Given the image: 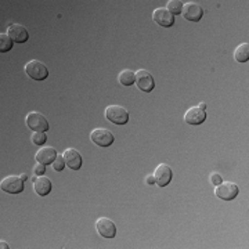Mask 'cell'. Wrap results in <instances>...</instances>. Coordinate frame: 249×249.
I'll list each match as a JSON object with an SVG mask.
<instances>
[{"instance_id":"6da1fadb","label":"cell","mask_w":249,"mask_h":249,"mask_svg":"<svg viewBox=\"0 0 249 249\" xmlns=\"http://www.w3.org/2000/svg\"><path fill=\"white\" fill-rule=\"evenodd\" d=\"M25 73L31 79L34 80H45L49 76V70L45 64L37 60H31L25 64Z\"/></svg>"},{"instance_id":"7a4b0ae2","label":"cell","mask_w":249,"mask_h":249,"mask_svg":"<svg viewBox=\"0 0 249 249\" xmlns=\"http://www.w3.org/2000/svg\"><path fill=\"white\" fill-rule=\"evenodd\" d=\"M106 118L114 124H124L129 121V111L121 106H108L106 108Z\"/></svg>"},{"instance_id":"3957f363","label":"cell","mask_w":249,"mask_h":249,"mask_svg":"<svg viewBox=\"0 0 249 249\" xmlns=\"http://www.w3.org/2000/svg\"><path fill=\"white\" fill-rule=\"evenodd\" d=\"M90 139H91V142H94L96 145H98V147H109L111 144H114L115 136L112 134L111 130H108V129L98 127V129L91 130Z\"/></svg>"},{"instance_id":"277c9868","label":"cell","mask_w":249,"mask_h":249,"mask_svg":"<svg viewBox=\"0 0 249 249\" xmlns=\"http://www.w3.org/2000/svg\"><path fill=\"white\" fill-rule=\"evenodd\" d=\"M238 193H240V188L232 181H222L219 186L216 187V191H214L216 196L223 199V201H232L235 196H238Z\"/></svg>"},{"instance_id":"5b68a950","label":"cell","mask_w":249,"mask_h":249,"mask_svg":"<svg viewBox=\"0 0 249 249\" xmlns=\"http://www.w3.org/2000/svg\"><path fill=\"white\" fill-rule=\"evenodd\" d=\"M0 188H1V191L9 193V194H19L24 191V180L19 176H14V175L7 176L1 180Z\"/></svg>"},{"instance_id":"8992f818","label":"cell","mask_w":249,"mask_h":249,"mask_svg":"<svg viewBox=\"0 0 249 249\" xmlns=\"http://www.w3.org/2000/svg\"><path fill=\"white\" fill-rule=\"evenodd\" d=\"M25 124H28L29 129H32L34 132H46L49 130L50 124L47 122L45 116L39 112H29L25 116Z\"/></svg>"},{"instance_id":"52a82bcc","label":"cell","mask_w":249,"mask_h":249,"mask_svg":"<svg viewBox=\"0 0 249 249\" xmlns=\"http://www.w3.org/2000/svg\"><path fill=\"white\" fill-rule=\"evenodd\" d=\"M136 85L142 91L150 93L155 88V80L147 70H139L136 72Z\"/></svg>"},{"instance_id":"ba28073f","label":"cell","mask_w":249,"mask_h":249,"mask_svg":"<svg viewBox=\"0 0 249 249\" xmlns=\"http://www.w3.org/2000/svg\"><path fill=\"white\" fill-rule=\"evenodd\" d=\"M96 229L98 234L104 238H114L116 235L115 223L108 217H100L96 222Z\"/></svg>"},{"instance_id":"9c48e42d","label":"cell","mask_w":249,"mask_h":249,"mask_svg":"<svg viewBox=\"0 0 249 249\" xmlns=\"http://www.w3.org/2000/svg\"><path fill=\"white\" fill-rule=\"evenodd\" d=\"M154 178H155V184H158L160 187L168 186L172 181V169L169 165H166V163L158 165L154 172Z\"/></svg>"},{"instance_id":"30bf717a","label":"cell","mask_w":249,"mask_h":249,"mask_svg":"<svg viewBox=\"0 0 249 249\" xmlns=\"http://www.w3.org/2000/svg\"><path fill=\"white\" fill-rule=\"evenodd\" d=\"M152 19L163 28H170L175 24V16H172L168 9L160 7V9L154 10L152 13Z\"/></svg>"},{"instance_id":"8fae6325","label":"cell","mask_w":249,"mask_h":249,"mask_svg":"<svg viewBox=\"0 0 249 249\" xmlns=\"http://www.w3.org/2000/svg\"><path fill=\"white\" fill-rule=\"evenodd\" d=\"M183 17L188 19V21H193V22H198L201 21V18L204 16V9L196 4V3H186L183 6V11H181Z\"/></svg>"},{"instance_id":"7c38bea8","label":"cell","mask_w":249,"mask_h":249,"mask_svg":"<svg viewBox=\"0 0 249 249\" xmlns=\"http://www.w3.org/2000/svg\"><path fill=\"white\" fill-rule=\"evenodd\" d=\"M64 160H65V165L72 170H79L82 166V155L79 151H76L75 148H67L64 154H62Z\"/></svg>"},{"instance_id":"4fadbf2b","label":"cell","mask_w":249,"mask_h":249,"mask_svg":"<svg viewBox=\"0 0 249 249\" xmlns=\"http://www.w3.org/2000/svg\"><path fill=\"white\" fill-rule=\"evenodd\" d=\"M7 35L13 39V42L16 43H25L29 39V34H28L27 28L19 24H11L7 29Z\"/></svg>"},{"instance_id":"5bb4252c","label":"cell","mask_w":249,"mask_h":249,"mask_svg":"<svg viewBox=\"0 0 249 249\" xmlns=\"http://www.w3.org/2000/svg\"><path fill=\"white\" fill-rule=\"evenodd\" d=\"M205 119H206V114L204 109H201L199 107L190 108L184 114V121L188 124H201Z\"/></svg>"},{"instance_id":"9a60e30c","label":"cell","mask_w":249,"mask_h":249,"mask_svg":"<svg viewBox=\"0 0 249 249\" xmlns=\"http://www.w3.org/2000/svg\"><path fill=\"white\" fill-rule=\"evenodd\" d=\"M34 191L40 196H49L50 191H52V181H50V178H45V176L36 178V180H34Z\"/></svg>"},{"instance_id":"2e32d148","label":"cell","mask_w":249,"mask_h":249,"mask_svg":"<svg viewBox=\"0 0 249 249\" xmlns=\"http://www.w3.org/2000/svg\"><path fill=\"white\" fill-rule=\"evenodd\" d=\"M55 158H57V151L53 147H42L36 152V160L45 165L53 163Z\"/></svg>"},{"instance_id":"e0dca14e","label":"cell","mask_w":249,"mask_h":249,"mask_svg":"<svg viewBox=\"0 0 249 249\" xmlns=\"http://www.w3.org/2000/svg\"><path fill=\"white\" fill-rule=\"evenodd\" d=\"M118 80L122 86H132L133 83H136V73L132 70H124L119 73Z\"/></svg>"},{"instance_id":"ac0fdd59","label":"cell","mask_w":249,"mask_h":249,"mask_svg":"<svg viewBox=\"0 0 249 249\" xmlns=\"http://www.w3.org/2000/svg\"><path fill=\"white\" fill-rule=\"evenodd\" d=\"M234 58L238 62H247L249 60V43L240 45L234 52Z\"/></svg>"},{"instance_id":"d6986e66","label":"cell","mask_w":249,"mask_h":249,"mask_svg":"<svg viewBox=\"0 0 249 249\" xmlns=\"http://www.w3.org/2000/svg\"><path fill=\"white\" fill-rule=\"evenodd\" d=\"M183 6L184 4L180 0H169L168 4H166V9H168V11L172 16H178V14H180L183 11Z\"/></svg>"},{"instance_id":"ffe728a7","label":"cell","mask_w":249,"mask_h":249,"mask_svg":"<svg viewBox=\"0 0 249 249\" xmlns=\"http://www.w3.org/2000/svg\"><path fill=\"white\" fill-rule=\"evenodd\" d=\"M13 49V39L7 34H1L0 35V52L6 53Z\"/></svg>"},{"instance_id":"44dd1931","label":"cell","mask_w":249,"mask_h":249,"mask_svg":"<svg viewBox=\"0 0 249 249\" xmlns=\"http://www.w3.org/2000/svg\"><path fill=\"white\" fill-rule=\"evenodd\" d=\"M46 139H47V136L45 132H34V134L31 136V140L35 145H43L46 142Z\"/></svg>"},{"instance_id":"7402d4cb","label":"cell","mask_w":249,"mask_h":249,"mask_svg":"<svg viewBox=\"0 0 249 249\" xmlns=\"http://www.w3.org/2000/svg\"><path fill=\"white\" fill-rule=\"evenodd\" d=\"M65 166H67V165H65V160H64V157H62V155H57V158H55L53 162L54 170H57V172H61V170L65 168Z\"/></svg>"},{"instance_id":"603a6c76","label":"cell","mask_w":249,"mask_h":249,"mask_svg":"<svg viewBox=\"0 0 249 249\" xmlns=\"http://www.w3.org/2000/svg\"><path fill=\"white\" fill-rule=\"evenodd\" d=\"M34 172H35L36 176H43L46 172V165L45 163H40V162H37L35 165V168H34Z\"/></svg>"},{"instance_id":"cb8c5ba5","label":"cell","mask_w":249,"mask_h":249,"mask_svg":"<svg viewBox=\"0 0 249 249\" xmlns=\"http://www.w3.org/2000/svg\"><path fill=\"white\" fill-rule=\"evenodd\" d=\"M211 181H212V184H214V186H219L223 181V178L219 173H212L211 175Z\"/></svg>"},{"instance_id":"d4e9b609","label":"cell","mask_w":249,"mask_h":249,"mask_svg":"<svg viewBox=\"0 0 249 249\" xmlns=\"http://www.w3.org/2000/svg\"><path fill=\"white\" fill-rule=\"evenodd\" d=\"M145 180H147L148 184H155V178H154V175H152V176H147Z\"/></svg>"},{"instance_id":"484cf974","label":"cell","mask_w":249,"mask_h":249,"mask_svg":"<svg viewBox=\"0 0 249 249\" xmlns=\"http://www.w3.org/2000/svg\"><path fill=\"white\" fill-rule=\"evenodd\" d=\"M0 248H1V249H3V248L7 249V248H9V245H7V244H6L4 241H1V242H0Z\"/></svg>"},{"instance_id":"4316f807","label":"cell","mask_w":249,"mask_h":249,"mask_svg":"<svg viewBox=\"0 0 249 249\" xmlns=\"http://www.w3.org/2000/svg\"><path fill=\"white\" fill-rule=\"evenodd\" d=\"M198 107L205 111V109H206V104H205V103H199V106H198Z\"/></svg>"},{"instance_id":"83f0119b","label":"cell","mask_w":249,"mask_h":249,"mask_svg":"<svg viewBox=\"0 0 249 249\" xmlns=\"http://www.w3.org/2000/svg\"><path fill=\"white\" fill-rule=\"evenodd\" d=\"M19 178H21L22 180H24V181H25V180H27V175H25V173H22V175H19Z\"/></svg>"}]
</instances>
